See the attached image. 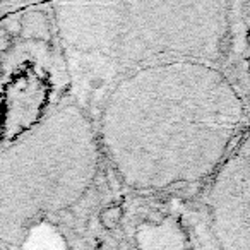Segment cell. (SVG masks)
Instances as JSON below:
<instances>
[{
  "label": "cell",
  "instance_id": "obj_7",
  "mask_svg": "<svg viewBox=\"0 0 250 250\" xmlns=\"http://www.w3.org/2000/svg\"><path fill=\"white\" fill-rule=\"evenodd\" d=\"M124 219V208L118 204H111L106 206L104 209H101L100 212V223L104 229L108 231H113V229L118 228V225Z\"/></svg>",
  "mask_w": 250,
  "mask_h": 250
},
{
  "label": "cell",
  "instance_id": "obj_3",
  "mask_svg": "<svg viewBox=\"0 0 250 250\" xmlns=\"http://www.w3.org/2000/svg\"><path fill=\"white\" fill-rule=\"evenodd\" d=\"M101 149L94 122L70 94L0 149V245H24L45 219L69 212L93 187Z\"/></svg>",
  "mask_w": 250,
  "mask_h": 250
},
{
  "label": "cell",
  "instance_id": "obj_2",
  "mask_svg": "<svg viewBox=\"0 0 250 250\" xmlns=\"http://www.w3.org/2000/svg\"><path fill=\"white\" fill-rule=\"evenodd\" d=\"M57 40L70 83L101 69L100 83L175 60L219 65L226 53L231 4L223 0L55 2Z\"/></svg>",
  "mask_w": 250,
  "mask_h": 250
},
{
  "label": "cell",
  "instance_id": "obj_5",
  "mask_svg": "<svg viewBox=\"0 0 250 250\" xmlns=\"http://www.w3.org/2000/svg\"><path fill=\"white\" fill-rule=\"evenodd\" d=\"M206 204L221 250H250V127L212 175Z\"/></svg>",
  "mask_w": 250,
  "mask_h": 250
},
{
  "label": "cell",
  "instance_id": "obj_10",
  "mask_svg": "<svg viewBox=\"0 0 250 250\" xmlns=\"http://www.w3.org/2000/svg\"><path fill=\"white\" fill-rule=\"evenodd\" d=\"M0 250H5V249H4V247H2V245H0Z\"/></svg>",
  "mask_w": 250,
  "mask_h": 250
},
{
  "label": "cell",
  "instance_id": "obj_9",
  "mask_svg": "<svg viewBox=\"0 0 250 250\" xmlns=\"http://www.w3.org/2000/svg\"><path fill=\"white\" fill-rule=\"evenodd\" d=\"M247 43H249V46H250V29H249V33H247Z\"/></svg>",
  "mask_w": 250,
  "mask_h": 250
},
{
  "label": "cell",
  "instance_id": "obj_1",
  "mask_svg": "<svg viewBox=\"0 0 250 250\" xmlns=\"http://www.w3.org/2000/svg\"><path fill=\"white\" fill-rule=\"evenodd\" d=\"M243 124V100L219 65L175 60L113 84L94 129L125 187L160 192L212 177Z\"/></svg>",
  "mask_w": 250,
  "mask_h": 250
},
{
  "label": "cell",
  "instance_id": "obj_4",
  "mask_svg": "<svg viewBox=\"0 0 250 250\" xmlns=\"http://www.w3.org/2000/svg\"><path fill=\"white\" fill-rule=\"evenodd\" d=\"M72 94L50 4H28L0 21V149Z\"/></svg>",
  "mask_w": 250,
  "mask_h": 250
},
{
  "label": "cell",
  "instance_id": "obj_6",
  "mask_svg": "<svg viewBox=\"0 0 250 250\" xmlns=\"http://www.w3.org/2000/svg\"><path fill=\"white\" fill-rule=\"evenodd\" d=\"M134 240L137 250H194L184 223L170 214L141 223Z\"/></svg>",
  "mask_w": 250,
  "mask_h": 250
},
{
  "label": "cell",
  "instance_id": "obj_8",
  "mask_svg": "<svg viewBox=\"0 0 250 250\" xmlns=\"http://www.w3.org/2000/svg\"><path fill=\"white\" fill-rule=\"evenodd\" d=\"M28 4H12V2H0V21L5 18H9L14 12L21 11L22 7H26Z\"/></svg>",
  "mask_w": 250,
  "mask_h": 250
}]
</instances>
